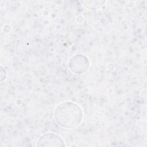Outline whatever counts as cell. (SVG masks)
Instances as JSON below:
<instances>
[{"label": "cell", "instance_id": "cell-5", "mask_svg": "<svg viewBox=\"0 0 147 147\" xmlns=\"http://www.w3.org/2000/svg\"><path fill=\"white\" fill-rule=\"evenodd\" d=\"M7 77V72L5 69V68L1 65V82L4 81Z\"/></svg>", "mask_w": 147, "mask_h": 147}, {"label": "cell", "instance_id": "cell-1", "mask_svg": "<svg viewBox=\"0 0 147 147\" xmlns=\"http://www.w3.org/2000/svg\"><path fill=\"white\" fill-rule=\"evenodd\" d=\"M53 116L59 126L65 129H72L80 125L83 118V113L77 103L65 101L56 106Z\"/></svg>", "mask_w": 147, "mask_h": 147}, {"label": "cell", "instance_id": "cell-2", "mask_svg": "<svg viewBox=\"0 0 147 147\" xmlns=\"http://www.w3.org/2000/svg\"><path fill=\"white\" fill-rule=\"evenodd\" d=\"M69 70L74 74L81 75L87 72L90 68V63L88 58L83 54H76L68 61Z\"/></svg>", "mask_w": 147, "mask_h": 147}, {"label": "cell", "instance_id": "cell-4", "mask_svg": "<svg viewBox=\"0 0 147 147\" xmlns=\"http://www.w3.org/2000/svg\"><path fill=\"white\" fill-rule=\"evenodd\" d=\"M80 2L87 9L91 10H98L102 7L105 3V1H82Z\"/></svg>", "mask_w": 147, "mask_h": 147}, {"label": "cell", "instance_id": "cell-3", "mask_svg": "<svg viewBox=\"0 0 147 147\" xmlns=\"http://www.w3.org/2000/svg\"><path fill=\"white\" fill-rule=\"evenodd\" d=\"M37 146H65L64 140L54 133H47L39 137L37 141Z\"/></svg>", "mask_w": 147, "mask_h": 147}]
</instances>
